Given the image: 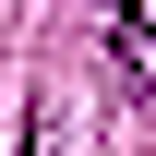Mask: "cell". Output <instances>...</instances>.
Instances as JSON below:
<instances>
[{"label":"cell","mask_w":156,"mask_h":156,"mask_svg":"<svg viewBox=\"0 0 156 156\" xmlns=\"http://www.w3.org/2000/svg\"><path fill=\"white\" fill-rule=\"evenodd\" d=\"M24 156H72V108H60V96L24 108Z\"/></svg>","instance_id":"cell-1"}]
</instances>
